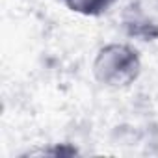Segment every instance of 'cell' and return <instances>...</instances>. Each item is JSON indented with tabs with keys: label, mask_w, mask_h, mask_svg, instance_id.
<instances>
[{
	"label": "cell",
	"mask_w": 158,
	"mask_h": 158,
	"mask_svg": "<svg viewBox=\"0 0 158 158\" xmlns=\"http://www.w3.org/2000/svg\"><path fill=\"white\" fill-rule=\"evenodd\" d=\"M143 63L141 54L132 43L112 41L102 45L91 63V73L97 84L108 89H127L138 82Z\"/></svg>",
	"instance_id": "obj_1"
},
{
	"label": "cell",
	"mask_w": 158,
	"mask_h": 158,
	"mask_svg": "<svg viewBox=\"0 0 158 158\" xmlns=\"http://www.w3.org/2000/svg\"><path fill=\"white\" fill-rule=\"evenodd\" d=\"M119 26L128 39L158 41V0H128L119 13Z\"/></svg>",
	"instance_id": "obj_2"
},
{
	"label": "cell",
	"mask_w": 158,
	"mask_h": 158,
	"mask_svg": "<svg viewBox=\"0 0 158 158\" xmlns=\"http://www.w3.org/2000/svg\"><path fill=\"white\" fill-rule=\"evenodd\" d=\"M63 4L65 10H69L74 15H80V17H102L106 15L117 0H60Z\"/></svg>",
	"instance_id": "obj_3"
},
{
	"label": "cell",
	"mask_w": 158,
	"mask_h": 158,
	"mask_svg": "<svg viewBox=\"0 0 158 158\" xmlns=\"http://www.w3.org/2000/svg\"><path fill=\"white\" fill-rule=\"evenodd\" d=\"M30 154H47V156H60V158H67V156H74V154H80V151L76 149V145L73 143H67V141H61V143H50L47 147H41V149H34V151H28L24 152V156H30Z\"/></svg>",
	"instance_id": "obj_4"
}]
</instances>
